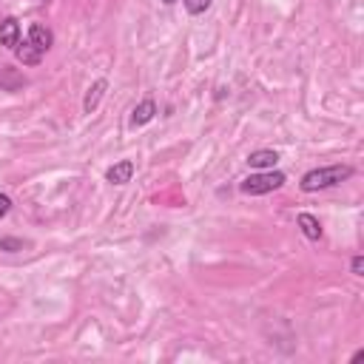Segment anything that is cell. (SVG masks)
Returning <instances> with one entry per match:
<instances>
[{"instance_id":"1","label":"cell","mask_w":364,"mask_h":364,"mask_svg":"<svg viewBox=\"0 0 364 364\" xmlns=\"http://www.w3.org/2000/svg\"><path fill=\"white\" fill-rule=\"evenodd\" d=\"M356 171L353 165H322V168H310L302 182H299V188L304 194H316V191H327V188H336V185H342L345 179H350Z\"/></svg>"},{"instance_id":"2","label":"cell","mask_w":364,"mask_h":364,"mask_svg":"<svg viewBox=\"0 0 364 364\" xmlns=\"http://www.w3.org/2000/svg\"><path fill=\"white\" fill-rule=\"evenodd\" d=\"M284 182H288V176H284L282 171L276 168H268V171H256L251 176H245L239 182V191L248 194V197H262V194H271V191H279Z\"/></svg>"},{"instance_id":"3","label":"cell","mask_w":364,"mask_h":364,"mask_svg":"<svg viewBox=\"0 0 364 364\" xmlns=\"http://www.w3.org/2000/svg\"><path fill=\"white\" fill-rule=\"evenodd\" d=\"M160 114V109H157V102H154L151 97H145V100H140L137 106H134V111H131V117H128V125L131 128H143V125H148L154 117Z\"/></svg>"},{"instance_id":"4","label":"cell","mask_w":364,"mask_h":364,"mask_svg":"<svg viewBox=\"0 0 364 364\" xmlns=\"http://www.w3.org/2000/svg\"><path fill=\"white\" fill-rule=\"evenodd\" d=\"M106 91H109V80H106V77L94 80L89 86V91H86V97H83V114H94L97 106H100V100L106 97Z\"/></svg>"},{"instance_id":"5","label":"cell","mask_w":364,"mask_h":364,"mask_svg":"<svg viewBox=\"0 0 364 364\" xmlns=\"http://www.w3.org/2000/svg\"><path fill=\"white\" fill-rule=\"evenodd\" d=\"M29 43H32L37 51H43V55H46V51L55 46V32H51L48 26H43V23H32V26H29Z\"/></svg>"},{"instance_id":"6","label":"cell","mask_w":364,"mask_h":364,"mask_svg":"<svg viewBox=\"0 0 364 364\" xmlns=\"http://www.w3.org/2000/svg\"><path fill=\"white\" fill-rule=\"evenodd\" d=\"M134 171H137L134 160H120L106 171V182H111V185H125V182H131Z\"/></svg>"},{"instance_id":"7","label":"cell","mask_w":364,"mask_h":364,"mask_svg":"<svg viewBox=\"0 0 364 364\" xmlns=\"http://www.w3.org/2000/svg\"><path fill=\"white\" fill-rule=\"evenodd\" d=\"M17 43H20V20L17 17H3L0 20V46L15 51Z\"/></svg>"},{"instance_id":"8","label":"cell","mask_w":364,"mask_h":364,"mask_svg":"<svg viewBox=\"0 0 364 364\" xmlns=\"http://www.w3.org/2000/svg\"><path fill=\"white\" fill-rule=\"evenodd\" d=\"M296 225L302 228V233L310 239V242H319L322 239V222H319V217H313V214H307V211H302L299 217H296Z\"/></svg>"},{"instance_id":"9","label":"cell","mask_w":364,"mask_h":364,"mask_svg":"<svg viewBox=\"0 0 364 364\" xmlns=\"http://www.w3.org/2000/svg\"><path fill=\"white\" fill-rule=\"evenodd\" d=\"M279 163V154L271 151V148H262V151H253L248 154V165L256 168V171H268V168H276Z\"/></svg>"},{"instance_id":"10","label":"cell","mask_w":364,"mask_h":364,"mask_svg":"<svg viewBox=\"0 0 364 364\" xmlns=\"http://www.w3.org/2000/svg\"><path fill=\"white\" fill-rule=\"evenodd\" d=\"M0 86H3L6 91H17L26 86V77L17 74V69H12L9 63H0Z\"/></svg>"},{"instance_id":"11","label":"cell","mask_w":364,"mask_h":364,"mask_svg":"<svg viewBox=\"0 0 364 364\" xmlns=\"http://www.w3.org/2000/svg\"><path fill=\"white\" fill-rule=\"evenodd\" d=\"M15 55H17V60H20L23 66H40V60H43V51H37L29 40L17 43V46H15Z\"/></svg>"},{"instance_id":"12","label":"cell","mask_w":364,"mask_h":364,"mask_svg":"<svg viewBox=\"0 0 364 364\" xmlns=\"http://www.w3.org/2000/svg\"><path fill=\"white\" fill-rule=\"evenodd\" d=\"M23 248H29V242L26 239H17V237H0V251L3 253H17Z\"/></svg>"},{"instance_id":"13","label":"cell","mask_w":364,"mask_h":364,"mask_svg":"<svg viewBox=\"0 0 364 364\" xmlns=\"http://www.w3.org/2000/svg\"><path fill=\"white\" fill-rule=\"evenodd\" d=\"M182 3H185L188 15H202V12L211 9V0H182Z\"/></svg>"},{"instance_id":"14","label":"cell","mask_w":364,"mask_h":364,"mask_svg":"<svg viewBox=\"0 0 364 364\" xmlns=\"http://www.w3.org/2000/svg\"><path fill=\"white\" fill-rule=\"evenodd\" d=\"M350 271H353V276H364V256L350 259Z\"/></svg>"},{"instance_id":"15","label":"cell","mask_w":364,"mask_h":364,"mask_svg":"<svg viewBox=\"0 0 364 364\" xmlns=\"http://www.w3.org/2000/svg\"><path fill=\"white\" fill-rule=\"evenodd\" d=\"M9 211H12V199L6 194H0V219L9 217Z\"/></svg>"},{"instance_id":"16","label":"cell","mask_w":364,"mask_h":364,"mask_svg":"<svg viewBox=\"0 0 364 364\" xmlns=\"http://www.w3.org/2000/svg\"><path fill=\"white\" fill-rule=\"evenodd\" d=\"M163 3H165V6H174V3H176V0H163Z\"/></svg>"}]
</instances>
